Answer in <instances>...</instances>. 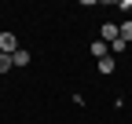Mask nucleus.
I'll return each instance as SVG.
<instances>
[{
  "label": "nucleus",
  "instance_id": "obj_7",
  "mask_svg": "<svg viewBox=\"0 0 132 124\" xmlns=\"http://www.w3.org/2000/svg\"><path fill=\"white\" fill-rule=\"evenodd\" d=\"M11 66H15V62H11V55H0V73H7Z\"/></svg>",
  "mask_w": 132,
  "mask_h": 124
},
{
  "label": "nucleus",
  "instance_id": "obj_3",
  "mask_svg": "<svg viewBox=\"0 0 132 124\" xmlns=\"http://www.w3.org/2000/svg\"><path fill=\"white\" fill-rule=\"evenodd\" d=\"M95 69H99V73H106V77H110L114 69H118V62H114V58L106 55V58H99V66H95Z\"/></svg>",
  "mask_w": 132,
  "mask_h": 124
},
{
  "label": "nucleus",
  "instance_id": "obj_2",
  "mask_svg": "<svg viewBox=\"0 0 132 124\" xmlns=\"http://www.w3.org/2000/svg\"><path fill=\"white\" fill-rule=\"evenodd\" d=\"M99 33H103V40H110V44H114V40H121V29L114 26V22H103V29H99Z\"/></svg>",
  "mask_w": 132,
  "mask_h": 124
},
{
  "label": "nucleus",
  "instance_id": "obj_4",
  "mask_svg": "<svg viewBox=\"0 0 132 124\" xmlns=\"http://www.w3.org/2000/svg\"><path fill=\"white\" fill-rule=\"evenodd\" d=\"M11 62H15L19 69H22V66H29V51H26V48H19V51L11 55Z\"/></svg>",
  "mask_w": 132,
  "mask_h": 124
},
{
  "label": "nucleus",
  "instance_id": "obj_5",
  "mask_svg": "<svg viewBox=\"0 0 132 124\" xmlns=\"http://www.w3.org/2000/svg\"><path fill=\"white\" fill-rule=\"evenodd\" d=\"M92 55H95V58H106V55H110V51H106V40H95V44H92Z\"/></svg>",
  "mask_w": 132,
  "mask_h": 124
},
{
  "label": "nucleus",
  "instance_id": "obj_1",
  "mask_svg": "<svg viewBox=\"0 0 132 124\" xmlns=\"http://www.w3.org/2000/svg\"><path fill=\"white\" fill-rule=\"evenodd\" d=\"M19 51V37L11 33V29H4V33H0V55H15Z\"/></svg>",
  "mask_w": 132,
  "mask_h": 124
},
{
  "label": "nucleus",
  "instance_id": "obj_6",
  "mask_svg": "<svg viewBox=\"0 0 132 124\" xmlns=\"http://www.w3.org/2000/svg\"><path fill=\"white\" fill-rule=\"evenodd\" d=\"M118 29H121V40L128 44V40H132V22H125V26H118Z\"/></svg>",
  "mask_w": 132,
  "mask_h": 124
}]
</instances>
